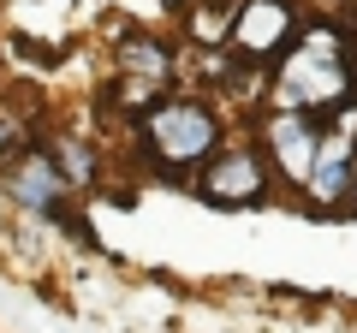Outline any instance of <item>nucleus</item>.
Wrapping results in <instances>:
<instances>
[{"instance_id": "f257e3e1", "label": "nucleus", "mask_w": 357, "mask_h": 333, "mask_svg": "<svg viewBox=\"0 0 357 333\" xmlns=\"http://www.w3.org/2000/svg\"><path fill=\"white\" fill-rule=\"evenodd\" d=\"M149 149H155V161L167 166V173H185V166H197V161H208L215 155V143H220V119L208 114L197 95H178V102H161L149 114Z\"/></svg>"}, {"instance_id": "f03ea898", "label": "nucleus", "mask_w": 357, "mask_h": 333, "mask_svg": "<svg viewBox=\"0 0 357 333\" xmlns=\"http://www.w3.org/2000/svg\"><path fill=\"white\" fill-rule=\"evenodd\" d=\"M345 84V60H340V42L321 30L316 42H304V48L286 60V77H280V90H274V102L292 107V114H316V107H345L333 102Z\"/></svg>"}, {"instance_id": "7ed1b4c3", "label": "nucleus", "mask_w": 357, "mask_h": 333, "mask_svg": "<svg viewBox=\"0 0 357 333\" xmlns=\"http://www.w3.org/2000/svg\"><path fill=\"white\" fill-rule=\"evenodd\" d=\"M197 196L208 208H256L268 203V173H262V155L256 149H220L208 161V173L197 179Z\"/></svg>"}, {"instance_id": "20e7f679", "label": "nucleus", "mask_w": 357, "mask_h": 333, "mask_svg": "<svg viewBox=\"0 0 357 333\" xmlns=\"http://www.w3.org/2000/svg\"><path fill=\"white\" fill-rule=\"evenodd\" d=\"M321 119L316 114H292V107H280L274 114V125H268V143H274V161H280V173L286 179H298V185H310V173H316V161H321Z\"/></svg>"}, {"instance_id": "39448f33", "label": "nucleus", "mask_w": 357, "mask_h": 333, "mask_svg": "<svg viewBox=\"0 0 357 333\" xmlns=\"http://www.w3.org/2000/svg\"><path fill=\"white\" fill-rule=\"evenodd\" d=\"M13 196L36 215H60V196H66V173L48 161V155H24L13 166ZM66 220V215H60Z\"/></svg>"}, {"instance_id": "423d86ee", "label": "nucleus", "mask_w": 357, "mask_h": 333, "mask_svg": "<svg viewBox=\"0 0 357 333\" xmlns=\"http://www.w3.org/2000/svg\"><path fill=\"white\" fill-rule=\"evenodd\" d=\"M286 30H292V6H286V0H250V6L238 13V48L244 54L280 48Z\"/></svg>"}, {"instance_id": "0eeeda50", "label": "nucleus", "mask_w": 357, "mask_h": 333, "mask_svg": "<svg viewBox=\"0 0 357 333\" xmlns=\"http://www.w3.org/2000/svg\"><path fill=\"white\" fill-rule=\"evenodd\" d=\"M351 179H357L351 137H345V125H340V131L321 137V161H316V173H310V191H316L321 203H333V196H351Z\"/></svg>"}, {"instance_id": "6e6552de", "label": "nucleus", "mask_w": 357, "mask_h": 333, "mask_svg": "<svg viewBox=\"0 0 357 333\" xmlns=\"http://www.w3.org/2000/svg\"><path fill=\"white\" fill-rule=\"evenodd\" d=\"M60 173H66V185H72V191H84V185L96 179V161H89L84 143H60Z\"/></svg>"}, {"instance_id": "1a4fd4ad", "label": "nucleus", "mask_w": 357, "mask_h": 333, "mask_svg": "<svg viewBox=\"0 0 357 333\" xmlns=\"http://www.w3.org/2000/svg\"><path fill=\"white\" fill-rule=\"evenodd\" d=\"M119 60H126V65H137V72H167V65H173V54H161L155 42H137V48H131V54H119Z\"/></svg>"}, {"instance_id": "9d476101", "label": "nucleus", "mask_w": 357, "mask_h": 333, "mask_svg": "<svg viewBox=\"0 0 357 333\" xmlns=\"http://www.w3.org/2000/svg\"><path fill=\"white\" fill-rule=\"evenodd\" d=\"M6 143H18V125H13V119H0V155H6Z\"/></svg>"}, {"instance_id": "9b49d317", "label": "nucleus", "mask_w": 357, "mask_h": 333, "mask_svg": "<svg viewBox=\"0 0 357 333\" xmlns=\"http://www.w3.org/2000/svg\"><path fill=\"white\" fill-rule=\"evenodd\" d=\"M351 203H357V179H351Z\"/></svg>"}]
</instances>
